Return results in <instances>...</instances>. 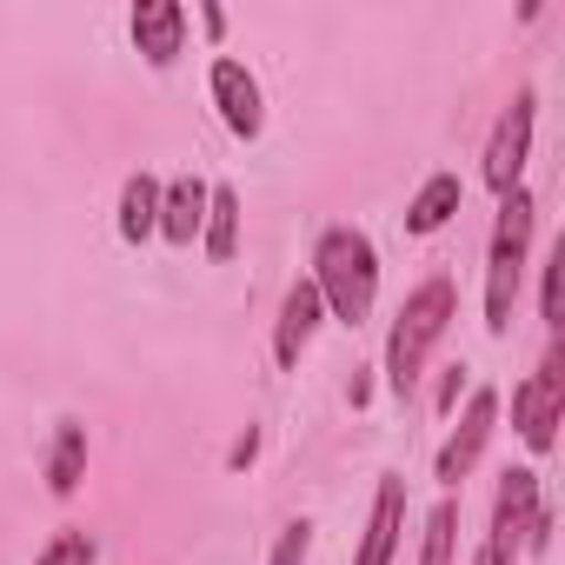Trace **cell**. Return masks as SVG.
I'll return each instance as SVG.
<instances>
[{
    "mask_svg": "<svg viewBox=\"0 0 565 565\" xmlns=\"http://www.w3.org/2000/svg\"><path fill=\"white\" fill-rule=\"evenodd\" d=\"M313 558V519H287L279 525V539H273V558L266 565H307Z\"/></svg>",
    "mask_w": 565,
    "mask_h": 565,
    "instance_id": "obj_20",
    "label": "cell"
},
{
    "mask_svg": "<svg viewBox=\"0 0 565 565\" xmlns=\"http://www.w3.org/2000/svg\"><path fill=\"white\" fill-rule=\"evenodd\" d=\"M206 200H213V180L173 173V180L160 186V239H167V246H193L200 226H206Z\"/></svg>",
    "mask_w": 565,
    "mask_h": 565,
    "instance_id": "obj_11",
    "label": "cell"
},
{
    "mask_svg": "<svg viewBox=\"0 0 565 565\" xmlns=\"http://www.w3.org/2000/svg\"><path fill=\"white\" fill-rule=\"evenodd\" d=\"M134 47L160 74L186 54V8H180V0H140V8H134Z\"/></svg>",
    "mask_w": 565,
    "mask_h": 565,
    "instance_id": "obj_10",
    "label": "cell"
},
{
    "mask_svg": "<svg viewBox=\"0 0 565 565\" xmlns=\"http://www.w3.org/2000/svg\"><path fill=\"white\" fill-rule=\"evenodd\" d=\"M94 558H100L94 532H81V525H61V532L41 545V558H34V565H94Z\"/></svg>",
    "mask_w": 565,
    "mask_h": 565,
    "instance_id": "obj_18",
    "label": "cell"
},
{
    "mask_svg": "<svg viewBox=\"0 0 565 565\" xmlns=\"http://www.w3.org/2000/svg\"><path fill=\"white\" fill-rule=\"evenodd\" d=\"M532 120H539V94L532 87H519L512 94V107L492 120V134H486V186L505 200L512 186H525V160H532Z\"/></svg>",
    "mask_w": 565,
    "mask_h": 565,
    "instance_id": "obj_6",
    "label": "cell"
},
{
    "mask_svg": "<svg viewBox=\"0 0 565 565\" xmlns=\"http://www.w3.org/2000/svg\"><path fill=\"white\" fill-rule=\"evenodd\" d=\"M120 239L127 246L160 239V180L153 173H127V186H120Z\"/></svg>",
    "mask_w": 565,
    "mask_h": 565,
    "instance_id": "obj_15",
    "label": "cell"
},
{
    "mask_svg": "<svg viewBox=\"0 0 565 565\" xmlns=\"http://www.w3.org/2000/svg\"><path fill=\"white\" fill-rule=\"evenodd\" d=\"M558 419H565V360H558V347L519 380V393H512V426H519V439H525V452H552L558 446Z\"/></svg>",
    "mask_w": 565,
    "mask_h": 565,
    "instance_id": "obj_5",
    "label": "cell"
},
{
    "mask_svg": "<svg viewBox=\"0 0 565 565\" xmlns=\"http://www.w3.org/2000/svg\"><path fill=\"white\" fill-rule=\"evenodd\" d=\"M452 545H459V499L446 492L433 512H426V539H419V565H452Z\"/></svg>",
    "mask_w": 565,
    "mask_h": 565,
    "instance_id": "obj_17",
    "label": "cell"
},
{
    "mask_svg": "<svg viewBox=\"0 0 565 565\" xmlns=\"http://www.w3.org/2000/svg\"><path fill=\"white\" fill-rule=\"evenodd\" d=\"M492 426H499V393H492V386H472L459 426L446 433V446H439V459H433V479H439L446 492L472 479V466H479L486 446H492Z\"/></svg>",
    "mask_w": 565,
    "mask_h": 565,
    "instance_id": "obj_7",
    "label": "cell"
},
{
    "mask_svg": "<svg viewBox=\"0 0 565 565\" xmlns=\"http://www.w3.org/2000/svg\"><path fill=\"white\" fill-rule=\"evenodd\" d=\"M539 320H545V327L565 320V239L545 253V273H539Z\"/></svg>",
    "mask_w": 565,
    "mask_h": 565,
    "instance_id": "obj_19",
    "label": "cell"
},
{
    "mask_svg": "<svg viewBox=\"0 0 565 565\" xmlns=\"http://www.w3.org/2000/svg\"><path fill=\"white\" fill-rule=\"evenodd\" d=\"M532 233H539V200H532L525 186H512V193L499 200L492 246H486V333H492V340L512 333V307H519V279H525Z\"/></svg>",
    "mask_w": 565,
    "mask_h": 565,
    "instance_id": "obj_3",
    "label": "cell"
},
{
    "mask_svg": "<svg viewBox=\"0 0 565 565\" xmlns=\"http://www.w3.org/2000/svg\"><path fill=\"white\" fill-rule=\"evenodd\" d=\"M466 373H472V366H446V380H439V413H452V406H459V393H466Z\"/></svg>",
    "mask_w": 565,
    "mask_h": 565,
    "instance_id": "obj_21",
    "label": "cell"
},
{
    "mask_svg": "<svg viewBox=\"0 0 565 565\" xmlns=\"http://www.w3.org/2000/svg\"><path fill=\"white\" fill-rule=\"evenodd\" d=\"M200 246H206V259H233L239 253V193L233 186H213V200H206V226H200Z\"/></svg>",
    "mask_w": 565,
    "mask_h": 565,
    "instance_id": "obj_16",
    "label": "cell"
},
{
    "mask_svg": "<svg viewBox=\"0 0 565 565\" xmlns=\"http://www.w3.org/2000/svg\"><path fill=\"white\" fill-rule=\"evenodd\" d=\"M87 479V426L81 419H61L54 426V446H47V492L54 499H74Z\"/></svg>",
    "mask_w": 565,
    "mask_h": 565,
    "instance_id": "obj_14",
    "label": "cell"
},
{
    "mask_svg": "<svg viewBox=\"0 0 565 565\" xmlns=\"http://www.w3.org/2000/svg\"><path fill=\"white\" fill-rule=\"evenodd\" d=\"M459 320V287H452V273H426L419 287L399 300L393 313V333H386V393L406 399L433 360V347L446 340V327Z\"/></svg>",
    "mask_w": 565,
    "mask_h": 565,
    "instance_id": "obj_1",
    "label": "cell"
},
{
    "mask_svg": "<svg viewBox=\"0 0 565 565\" xmlns=\"http://www.w3.org/2000/svg\"><path fill=\"white\" fill-rule=\"evenodd\" d=\"M399 532H406V479H399V472H380L373 519H366V539H360V558H353V565H393Z\"/></svg>",
    "mask_w": 565,
    "mask_h": 565,
    "instance_id": "obj_12",
    "label": "cell"
},
{
    "mask_svg": "<svg viewBox=\"0 0 565 565\" xmlns=\"http://www.w3.org/2000/svg\"><path fill=\"white\" fill-rule=\"evenodd\" d=\"M206 94H213V107H220V120H226L233 140H259L266 134V100H259V81L246 74V61L220 54L213 74H206Z\"/></svg>",
    "mask_w": 565,
    "mask_h": 565,
    "instance_id": "obj_8",
    "label": "cell"
},
{
    "mask_svg": "<svg viewBox=\"0 0 565 565\" xmlns=\"http://www.w3.org/2000/svg\"><path fill=\"white\" fill-rule=\"evenodd\" d=\"M539 505H545L539 472H532V466H505V472H499V492H492V532H486L479 565H519V558H525V539H532Z\"/></svg>",
    "mask_w": 565,
    "mask_h": 565,
    "instance_id": "obj_4",
    "label": "cell"
},
{
    "mask_svg": "<svg viewBox=\"0 0 565 565\" xmlns=\"http://www.w3.org/2000/svg\"><path fill=\"white\" fill-rule=\"evenodd\" d=\"M313 294L327 307V320L340 327H366L373 320V300H380V253L360 226H327L313 239Z\"/></svg>",
    "mask_w": 565,
    "mask_h": 565,
    "instance_id": "obj_2",
    "label": "cell"
},
{
    "mask_svg": "<svg viewBox=\"0 0 565 565\" xmlns=\"http://www.w3.org/2000/svg\"><path fill=\"white\" fill-rule=\"evenodd\" d=\"M459 206H466V180H459V173H426V186L406 200V233L426 239V233H439Z\"/></svg>",
    "mask_w": 565,
    "mask_h": 565,
    "instance_id": "obj_13",
    "label": "cell"
},
{
    "mask_svg": "<svg viewBox=\"0 0 565 565\" xmlns=\"http://www.w3.org/2000/svg\"><path fill=\"white\" fill-rule=\"evenodd\" d=\"M552 545V505H539V519H532V539H525V552H545Z\"/></svg>",
    "mask_w": 565,
    "mask_h": 565,
    "instance_id": "obj_23",
    "label": "cell"
},
{
    "mask_svg": "<svg viewBox=\"0 0 565 565\" xmlns=\"http://www.w3.org/2000/svg\"><path fill=\"white\" fill-rule=\"evenodd\" d=\"M253 452H259V433H253V426H246V433H239V439H233V452H226V466H233V472H239V466H253Z\"/></svg>",
    "mask_w": 565,
    "mask_h": 565,
    "instance_id": "obj_22",
    "label": "cell"
},
{
    "mask_svg": "<svg viewBox=\"0 0 565 565\" xmlns=\"http://www.w3.org/2000/svg\"><path fill=\"white\" fill-rule=\"evenodd\" d=\"M320 320H327V307H320V294H313V279H294L287 300H279V320H273V360H279V373H294V366L307 360Z\"/></svg>",
    "mask_w": 565,
    "mask_h": 565,
    "instance_id": "obj_9",
    "label": "cell"
}]
</instances>
